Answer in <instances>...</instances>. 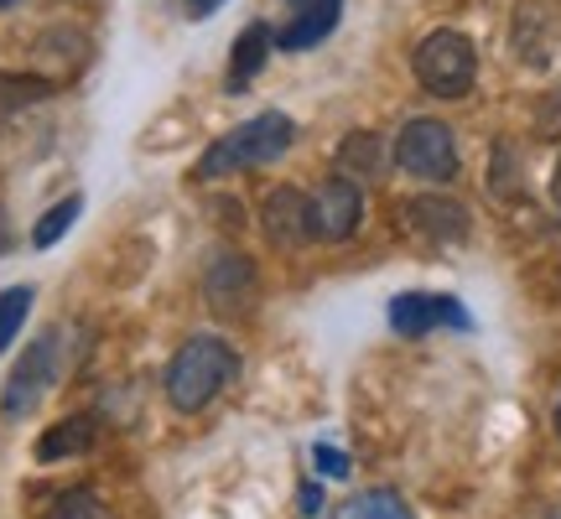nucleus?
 <instances>
[{"mask_svg":"<svg viewBox=\"0 0 561 519\" xmlns=\"http://www.w3.org/2000/svg\"><path fill=\"white\" fill-rule=\"evenodd\" d=\"M0 5H11V0H0Z\"/></svg>","mask_w":561,"mask_h":519,"instance_id":"bb28decb","label":"nucleus"},{"mask_svg":"<svg viewBox=\"0 0 561 519\" xmlns=\"http://www.w3.org/2000/svg\"><path fill=\"white\" fill-rule=\"evenodd\" d=\"M53 380H58V327L42 333V338L16 359L11 380H5V395H0V416L26 420L42 405V395H47V384Z\"/></svg>","mask_w":561,"mask_h":519,"instance_id":"39448f33","label":"nucleus"},{"mask_svg":"<svg viewBox=\"0 0 561 519\" xmlns=\"http://www.w3.org/2000/svg\"><path fill=\"white\" fill-rule=\"evenodd\" d=\"M339 177L348 182H380L385 177V140L375 130H354L339 146Z\"/></svg>","mask_w":561,"mask_h":519,"instance_id":"ddd939ff","label":"nucleus"},{"mask_svg":"<svg viewBox=\"0 0 561 519\" xmlns=\"http://www.w3.org/2000/svg\"><path fill=\"white\" fill-rule=\"evenodd\" d=\"M557 437H561V400H557Z\"/></svg>","mask_w":561,"mask_h":519,"instance_id":"b1692460","label":"nucleus"},{"mask_svg":"<svg viewBox=\"0 0 561 519\" xmlns=\"http://www.w3.org/2000/svg\"><path fill=\"white\" fill-rule=\"evenodd\" d=\"M405 219L416 234H426L432 244H458L468 240V208L458 198H442V193H421L405 203Z\"/></svg>","mask_w":561,"mask_h":519,"instance_id":"9d476101","label":"nucleus"},{"mask_svg":"<svg viewBox=\"0 0 561 519\" xmlns=\"http://www.w3.org/2000/svg\"><path fill=\"white\" fill-rule=\"evenodd\" d=\"M79 214H83V198H79V193H73V198H62V203H53V208H47V214L32 223V244H37V250H53V244H58L62 234L79 223Z\"/></svg>","mask_w":561,"mask_h":519,"instance_id":"dca6fc26","label":"nucleus"},{"mask_svg":"<svg viewBox=\"0 0 561 519\" xmlns=\"http://www.w3.org/2000/svg\"><path fill=\"white\" fill-rule=\"evenodd\" d=\"M343 21V0H307L297 16L280 26V37H276V47L280 53H307V47H318L333 26Z\"/></svg>","mask_w":561,"mask_h":519,"instance_id":"9b49d317","label":"nucleus"},{"mask_svg":"<svg viewBox=\"0 0 561 519\" xmlns=\"http://www.w3.org/2000/svg\"><path fill=\"white\" fill-rule=\"evenodd\" d=\"M94 447V416H68L58 426H47L37 441V458L42 462H58V458H79Z\"/></svg>","mask_w":561,"mask_h":519,"instance_id":"4468645a","label":"nucleus"},{"mask_svg":"<svg viewBox=\"0 0 561 519\" xmlns=\"http://www.w3.org/2000/svg\"><path fill=\"white\" fill-rule=\"evenodd\" d=\"M291 140H297L291 115L265 109V115H255V120H244L240 130H229V136L214 140V146L198 157V172H193V177H198V182H219V177L244 172V166H265V161H276Z\"/></svg>","mask_w":561,"mask_h":519,"instance_id":"f03ea898","label":"nucleus"},{"mask_svg":"<svg viewBox=\"0 0 561 519\" xmlns=\"http://www.w3.org/2000/svg\"><path fill=\"white\" fill-rule=\"evenodd\" d=\"M551 203L561 208V157H557V177H551Z\"/></svg>","mask_w":561,"mask_h":519,"instance_id":"5701e85b","label":"nucleus"},{"mask_svg":"<svg viewBox=\"0 0 561 519\" xmlns=\"http://www.w3.org/2000/svg\"><path fill=\"white\" fill-rule=\"evenodd\" d=\"M301 515H322V488L318 483H307V488H301Z\"/></svg>","mask_w":561,"mask_h":519,"instance_id":"4be33fe9","label":"nucleus"},{"mask_svg":"<svg viewBox=\"0 0 561 519\" xmlns=\"http://www.w3.org/2000/svg\"><path fill=\"white\" fill-rule=\"evenodd\" d=\"M265 219V240L280 244V250H297V244L312 240V198L301 187H271L261 203Z\"/></svg>","mask_w":561,"mask_h":519,"instance_id":"1a4fd4ad","label":"nucleus"},{"mask_svg":"<svg viewBox=\"0 0 561 519\" xmlns=\"http://www.w3.org/2000/svg\"><path fill=\"white\" fill-rule=\"evenodd\" d=\"M271 47H276V32H271L265 21H250L240 37H234V47H229V73H224V89H229V94H240L244 83L265 68Z\"/></svg>","mask_w":561,"mask_h":519,"instance_id":"f8f14e48","label":"nucleus"},{"mask_svg":"<svg viewBox=\"0 0 561 519\" xmlns=\"http://www.w3.org/2000/svg\"><path fill=\"white\" fill-rule=\"evenodd\" d=\"M42 519H104V504L89 488H62L53 509H42Z\"/></svg>","mask_w":561,"mask_h":519,"instance_id":"6ab92c4d","label":"nucleus"},{"mask_svg":"<svg viewBox=\"0 0 561 519\" xmlns=\"http://www.w3.org/2000/svg\"><path fill=\"white\" fill-rule=\"evenodd\" d=\"M286 5H297V11H301V5H307V0H286Z\"/></svg>","mask_w":561,"mask_h":519,"instance_id":"393cba45","label":"nucleus"},{"mask_svg":"<svg viewBox=\"0 0 561 519\" xmlns=\"http://www.w3.org/2000/svg\"><path fill=\"white\" fill-rule=\"evenodd\" d=\"M396 166L405 177L421 182H453L458 177V140L442 120H405V130L396 136Z\"/></svg>","mask_w":561,"mask_h":519,"instance_id":"20e7f679","label":"nucleus"},{"mask_svg":"<svg viewBox=\"0 0 561 519\" xmlns=\"http://www.w3.org/2000/svg\"><path fill=\"white\" fill-rule=\"evenodd\" d=\"M551 519H561V509H551Z\"/></svg>","mask_w":561,"mask_h":519,"instance_id":"a878e982","label":"nucleus"},{"mask_svg":"<svg viewBox=\"0 0 561 519\" xmlns=\"http://www.w3.org/2000/svg\"><path fill=\"white\" fill-rule=\"evenodd\" d=\"M53 94V79H32V73H0V109H21Z\"/></svg>","mask_w":561,"mask_h":519,"instance_id":"a211bd4d","label":"nucleus"},{"mask_svg":"<svg viewBox=\"0 0 561 519\" xmlns=\"http://www.w3.org/2000/svg\"><path fill=\"white\" fill-rule=\"evenodd\" d=\"M187 5V21H208L214 11H224V0H182Z\"/></svg>","mask_w":561,"mask_h":519,"instance_id":"412c9836","label":"nucleus"},{"mask_svg":"<svg viewBox=\"0 0 561 519\" xmlns=\"http://www.w3.org/2000/svg\"><path fill=\"white\" fill-rule=\"evenodd\" d=\"M390 327H396L401 338H426V333H437V327H458V333H468L473 318H468V307H462L458 297L401 291V297L390 301Z\"/></svg>","mask_w":561,"mask_h":519,"instance_id":"423d86ee","label":"nucleus"},{"mask_svg":"<svg viewBox=\"0 0 561 519\" xmlns=\"http://www.w3.org/2000/svg\"><path fill=\"white\" fill-rule=\"evenodd\" d=\"M312 462H318V473L322 478H348L354 468H348V452H339V447H312Z\"/></svg>","mask_w":561,"mask_h":519,"instance_id":"aec40b11","label":"nucleus"},{"mask_svg":"<svg viewBox=\"0 0 561 519\" xmlns=\"http://www.w3.org/2000/svg\"><path fill=\"white\" fill-rule=\"evenodd\" d=\"M32 301H37L32 286H5V291H0V354L21 338V322L32 312Z\"/></svg>","mask_w":561,"mask_h":519,"instance_id":"f3484780","label":"nucleus"},{"mask_svg":"<svg viewBox=\"0 0 561 519\" xmlns=\"http://www.w3.org/2000/svg\"><path fill=\"white\" fill-rule=\"evenodd\" d=\"M234 380H240V354H234L229 343L224 338H187L178 354H172V364H167L161 390L172 400V411L198 416V411H208Z\"/></svg>","mask_w":561,"mask_h":519,"instance_id":"f257e3e1","label":"nucleus"},{"mask_svg":"<svg viewBox=\"0 0 561 519\" xmlns=\"http://www.w3.org/2000/svg\"><path fill=\"white\" fill-rule=\"evenodd\" d=\"M339 519H416V515H411V504L396 488H369V494H354L343 504Z\"/></svg>","mask_w":561,"mask_h":519,"instance_id":"2eb2a0df","label":"nucleus"},{"mask_svg":"<svg viewBox=\"0 0 561 519\" xmlns=\"http://www.w3.org/2000/svg\"><path fill=\"white\" fill-rule=\"evenodd\" d=\"M364 219V198H359V182L348 177H328L312 193V240L322 244H343L354 240V229Z\"/></svg>","mask_w":561,"mask_h":519,"instance_id":"0eeeda50","label":"nucleus"},{"mask_svg":"<svg viewBox=\"0 0 561 519\" xmlns=\"http://www.w3.org/2000/svg\"><path fill=\"white\" fill-rule=\"evenodd\" d=\"M416 79L426 94H437V100H462L473 79H479V53H473V42L453 32V26H437V32H426L416 42Z\"/></svg>","mask_w":561,"mask_h":519,"instance_id":"7ed1b4c3","label":"nucleus"},{"mask_svg":"<svg viewBox=\"0 0 561 519\" xmlns=\"http://www.w3.org/2000/svg\"><path fill=\"white\" fill-rule=\"evenodd\" d=\"M203 297H208V307H214V312L234 318L240 307H250V301H255V265H250L244 255H234V250L214 255L208 265H203Z\"/></svg>","mask_w":561,"mask_h":519,"instance_id":"6e6552de","label":"nucleus"}]
</instances>
